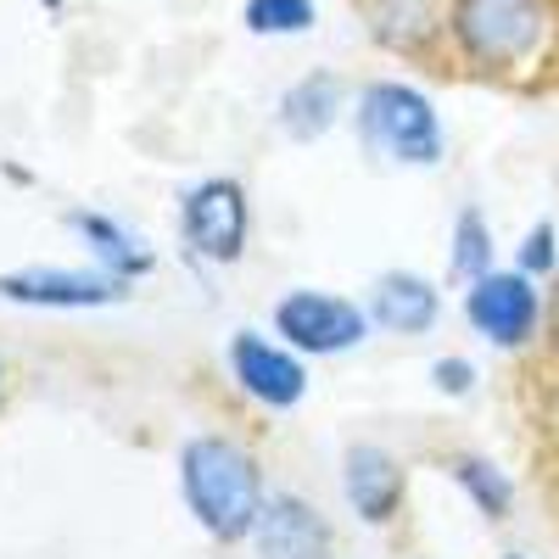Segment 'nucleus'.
I'll return each mask as SVG.
<instances>
[{
    "label": "nucleus",
    "instance_id": "f3484780",
    "mask_svg": "<svg viewBox=\"0 0 559 559\" xmlns=\"http://www.w3.org/2000/svg\"><path fill=\"white\" fill-rule=\"evenodd\" d=\"M554 241H559V236H554V224H548V218H543V224H532V236L521 241V269H526L532 280L559 269V252H554Z\"/></svg>",
    "mask_w": 559,
    "mask_h": 559
},
{
    "label": "nucleus",
    "instance_id": "20e7f679",
    "mask_svg": "<svg viewBox=\"0 0 559 559\" xmlns=\"http://www.w3.org/2000/svg\"><path fill=\"white\" fill-rule=\"evenodd\" d=\"M464 313H471V324L492 347H526L543 324V297H537L526 269L481 274V280H471V292H464Z\"/></svg>",
    "mask_w": 559,
    "mask_h": 559
},
{
    "label": "nucleus",
    "instance_id": "ddd939ff",
    "mask_svg": "<svg viewBox=\"0 0 559 559\" xmlns=\"http://www.w3.org/2000/svg\"><path fill=\"white\" fill-rule=\"evenodd\" d=\"M73 229H79V236L90 241V252H96L118 280H134V274H146L152 269V252L146 247H140L134 236H129V229L123 224H107V218H90V213H73Z\"/></svg>",
    "mask_w": 559,
    "mask_h": 559
},
{
    "label": "nucleus",
    "instance_id": "4468645a",
    "mask_svg": "<svg viewBox=\"0 0 559 559\" xmlns=\"http://www.w3.org/2000/svg\"><path fill=\"white\" fill-rule=\"evenodd\" d=\"M453 481L476 498V509H481L487 521H503L509 503H515V487H509V476L498 471V464H487V459H453Z\"/></svg>",
    "mask_w": 559,
    "mask_h": 559
},
{
    "label": "nucleus",
    "instance_id": "6ab92c4d",
    "mask_svg": "<svg viewBox=\"0 0 559 559\" xmlns=\"http://www.w3.org/2000/svg\"><path fill=\"white\" fill-rule=\"evenodd\" d=\"M548 331H554V342H559V286H554V297H548Z\"/></svg>",
    "mask_w": 559,
    "mask_h": 559
},
{
    "label": "nucleus",
    "instance_id": "39448f33",
    "mask_svg": "<svg viewBox=\"0 0 559 559\" xmlns=\"http://www.w3.org/2000/svg\"><path fill=\"white\" fill-rule=\"evenodd\" d=\"M179 224H185L191 252H202L213 263H236L247 247V191L236 179H207L185 197Z\"/></svg>",
    "mask_w": 559,
    "mask_h": 559
},
{
    "label": "nucleus",
    "instance_id": "412c9836",
    "mask_svg": "<svg viewBox=\"0 0 559 559\" xmlns=\"http://www.w3.org/2000/svg\"><path fill=\"white\" fill-rule=\"evenodd\" d=\"M0 381H7V376H0Z\"/></svg>",
    "mask_w": 559,
    "mask_h": 559
},
{
    "label": "nucleus",
    "instance_id": "f03ea898",
    "mask_svg": "<svg viewBox=\"0 0 559 559\" xmlns=\"http://www.w3.org/2000/svg\"><path fill=\"white\" fill-rule=\"evenodd\" d=\"M179 481H185V503H191V515L218 543H236V537L258 532L263 481H258L252 453H241L236 442H218V437L191 442L185 459H179Z\"/></svg>",
    "mask_w": 559,
    "mask_h": 559
},
{
    "label": "nucleus",
    "instance_id": "a211bd4d",
    "mask_svg": "<svg viewBox=\"0 0 559 559\" xmlns=\"http://www.w3.org/2000/svg\"><path fill=\"white\" fill-rule=\"evenodd\" d=\"M431 376H437V386H442L448 397H464V392L476 386V364H464V358H437Z\"/></svg>",
    "mask_w": 559,
    "mask_h": 559
},
{
    "label": "nucleus",
    "instance_id": "7ed1b4c3",
    "mask_svg": "<svg viewBox=\"0 0 559 559\" xmlns=\"http://www.w3.org/2000/svg\"><path fill=\"white\" fill-rule=\"evenodd\" d=\"M358 129L369 140V152H381L392 163H437L442 157L437 107L414 84H397V79L369 84L358 96Z\"/></svg>",
    "mask_w": 559,
    "mask_h": 559
},
{
    "label": "nucleus",
    "instance_id": "f257e3e1",
    "mask_svg": "<svg viewBox=\"0 0 559 559\" xmlns=\"http://www.w3.org/2000/svg\"><path fill=\"white\" fill-rule=\"evenodd\" d=\"M453 51L487 79H532L559 68V0H453Z\"/></svg>",
    "mask_w": 559,
    "mask_h": 559
},
{
    "label": "nucleus",
    "instance_id": "dca6fc26",
    "mask_svg": "<svg viewBox=\"0 0 559 559\" xmlns=\"http://www.w3.org/2000/svg\"><path fill=\"white\" fill-rule=\"evenodd\" d=\"M453 274H464V280L492 274V229L476 207H464L453 224Z\"/></svg>",
    "mask_w": 559,
    "mask_h": 559
},
{
    "label": "nucleus",
    "instance_id": "f8f14e48",
    "mask_svg": "<svg viewBox=\"0 0 559 559\" xmlns=\"http://www.w3.org/2000/svg\"><path fill=\"white\" fill-rule=\"evenodd\" d=\"M336 107H342V84L331 73H308L302 84L286 90V102H280V123H286L297 140H313L336 123Z\"/></svg>",
    "mask_w": 559,
    "mask_h": 559
},
{
    "label": "nucleus",
    "instance_id": "6e6552de",
    "mask_svg": "<svg viewBox=\"0 0 559 559\" xmlns=\"http://www.w3.org/2000/svg\"><path fill=\"white\" fill-rule=\"evenodd\" d=\"M0 292L12 302L34 308H102L123 297L118 274H57V269H34V274H0Z\"/></svg>",
    "mask_w": 559,
    "mask_h": 559
},
{
    "label": "nucleus",
    "instance_id": "423d86ee",
    "mask_svg": "<svg viewBox=\"0 0 559 559\" xmlns=\"http://www.w3.org/2000/svg\"><path fill=\"white\" fill-rule=\"evenodd\" d=\"M274 324L297 353H347L364 342V313L324 292H292L274 308Z\"/></svg>",
    "mask_w": 559,
    "mask_h": 559
},
{
    "label": "nucleus",
    "instance_id": "9d476101",
    "mask_svg": "<svg viewBox=\"0 0 559 559\" xmlns=\"http://www.w3.org/2000/svg\"><path fill=\"white\" fill-rule=\"evenodd\" d=\"M347 498H353V509H358L369 526L392 521V509H397V498H403L397 459L381 453V448H353V453H347Z\"/></svg>",
    "mask_w": 559,
    "mask_h": 559
},
{
    "label": "nucleus",
    "instance_id": "1a4fd4ad",
    "mask_svg": "<svg viewBox=\"0 0 559 559\" xmlns=\"http://www.w3.org/2000/svg\"><path fill=\"white\" fill-rule=\"evenodd\" d=\"M331 526H324L302 498H274L258 515V554L263 559H324Z\"/></svg>",
    "mask_w": 559,
    "mask_h": 559
},
{
    "label": "nucleus",
    "instance_id": "2eb2a0df",
    "mask_svg": "<svg viewBox=\"0 0 559 559\" xmlns=\"http://www.w3.org/2000/svg\"><path fill=\"white\" fill-rule=\"evenodd\" d=\"M247 28L263 39H286V34H308L319 23L313 0H247Z\"/></svg>",
    "mask_w": 559,
    "mask_h": 559
},
{
    "label": "nucleus",
    "instance_id": "9b49d317",
    "mask_svg": "<svg viewBox=\"0 0 559 559\" xmlns=\"http://www.w3.org/2000/svg\"><path fill=\"white\" fill-rule=\"evenodd\" d=\"M437 308L442 302L431 292V280H419V274H381L376 280V297H369V313L381 319V331H397V336L431 331Z\"/></svg>",
    "mask_w": 559,
    "mask_h": 559
},
{
    "label": "nucleus",
    "instance_id": "0eeeda50",
    "mask_svg": "<svg viewBox=\"0 0 559 559\" xmlns=\"http://www.w3.org/2000/svg\"><path fill=\"white\" fill-rule=\"evenodd\" d=\"M229 369H236L241 392H252V397L269 403V408H292V403H302V392H308L302 364H297L286 347H269V342H258V336H236V342H229Z\"/></svg>",
    "mask_w": 559,
    "mask_h": 559
},
{
    "label": "nucleus",
    "instance_id": "aec40b11",
    "mask_svg": "<svg viewBox=\"0 0 559 559\" xmlns=\"http://www.w3.org/2000/svg\"><path fill=\"white\" fill-rule=\"evenodd\" d=\"M509 559H521V554H509Z\"/></svg>",
    "mask_w": 559,
    "mask_h": 559
}]
</instances>
